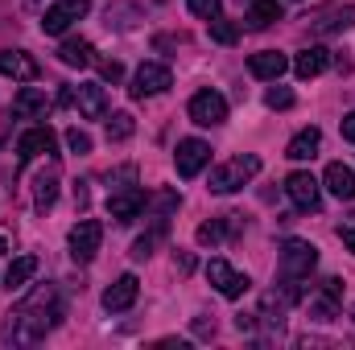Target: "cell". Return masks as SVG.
<instances>
[{
  "label": "cell",
  "instance_id": "obj_21",
  "mask_svg": "<svg viewBox=\"0 0 355 350\" xmlns=\"http://www.w3.org/2000/svg\"><path fill=\"white\" fill-rule=\"evenodd\" d=\"M318 149H322V132H318V128H302V132L285 145V157H289V161H310V157H318Z\"/></svg>",
  "mask_w": 355,
  "mask_h": 350
},
{
  "label": "cell",
  "instance_id": "obj_4",
  "mask_svg": "<svg viewBox=\"0 0 355 350\" xmlns=\"http://www.w3.org/2000/svg\"><path fill=\"white\" fill-rule=\"evenodd\" d=\"M87 12H91V0H58V4H50V8L42 12V33L58 37V33H67L75 21H83Z\"/></svg>",
  "mask_w": 355,
  "mask_h": 350
},
{
  "label": "cell",
  "instance_id": "obj_19",
  "mask_svg": "<svg viewBox=\"0 0 355 350\" xmlns=\"http://www.w3.org/2000/svg\"><path fill=\"white\" fill-rule=\"evenodd\" d=\"M322 181H327V190H331L335 198H343V202H352V198H355V169H352V165L331 161V165H327V174H322Z\"/></svg>",
  "mask_w": 355,
  "mask_h": 350
},
{
  "label": "cell",
  "instance_id": "obj_30",
  "mask_svg": "<svg viewBox=\"0 0 355 350\" xmlns=\"http://www.w3.org/2000/svg\"><path fill=\"white\" fill-rule=\"evenodd\" d=\"M211 37H215L219 46H232V42L240 37V29H236L232 21H223V17H215V21H211Z\"/></svg>",
  "mask_w": 355,
  "mask_h": 350
},
{
  "label": "cell",
  "instance_id": "obj_26",
  "mask_svg": "<svg viewBox=\"0 0 355 350\" xmlns=\"http://www.w3.org/2000/svg\"><path fill=\"white\" fill-rule=\"evenodd\" d=\"M54 198H58V169H46V174H37V181H33V206L37 210H50Z\"/></svg>",
  "mask_w": 355,
  "mask_h": 350
},
{
  "label": "cell",
  "instance_id": "obj_27",
  "mask_svg": "<svg viewBox=\"0 0 355 350\" xmlns=\"http://www.w3.org/2000/svg\"><path fill=\"white\" fill-rule=\"evenodd\" d=\"M166 235V219H157V227L149 231V235H141L137 243H132V260H149L153 256V248H157V239Z\"/></svg>",
  "mask_w": 355,
  "mask_h": 350
},
{
  "label": "cell",
  "instance_id": "obj_5",
  "mask_svg": "<svg viewBox=\"0 0 355 350\" xmlns=\"http://www.w3.org/2000/svg\"><path fill=\"white\" fill-rule=\"evenodd\" d=\"M54 145H58V136H54V128H50V124L25 128V132H21V140H17V161H21V169H25L29 161H37V157H50V153H54Z\"/></svg>",
  "mask_w": 355,
  "mask_h": 350
},
{
  "label": "cell",
  "instance_id": "obj_22",
  "mask_svg": "<svg viewBox=\"0 0 355 350\" xmlns=\"http://www.w3.org/2000/svg\"><path fill=\"white\" fill-rule=\"evenodd\" d=\"M58 62L62 66H91L95 62V46H91L87 37H67L58 46Z\"/></svg>",
  "mask_w": 355,
  "mask_h": 350
},
{
  "label": "cell",
  "instance_id": "obj_34",
  "mask_svg": "<svg viewBox=\"0 0 355 350\" xmlns=\"http://www.w3.org/2000/svg\"><path fill=\"white\" fill-rule=\"evenodd\" d=\"M99 75H103V83H120L124 79V66L116 58H107V62H99Z\"/></svg>",
  "mask_w": 355,
  "mask_h": 350
},
{
  "label": "cell",
  "instance_id": "obj_7",
  "mask_svg": "<svg viewBox=\"0 0 355 350\" xmlns=\"http://www.w3.org/2000/svg\"><path fill=\"white\" fill-rule=\"evenodd\" d=\"M170 87H174L170 66H162V62H145V66L132 75L128 95H132V99H149V95H162V91H170Z\"/></svg>",
  "mask_w": 355,
  "mask_h": 350
},
{
  "label": "cell",
  "instance_id": "obj_9",
  "mask_svg": "<svg viewBox=\"0 0 355 350\" xmlns=\"http://www.w3.org/2000/svg\"><path fill=\"white\" fill-rule=\"evenodd\" d=\"M190 120L194 124H202V128H215V124H223L227 120V99L219 95V91H198L194 99H190Z\"/></svg>",
  "mask_w": 355,
  "mask_h": 350
},
{
  "label": "cell",
  "instance_id": "obj_37",
  "mask_svg": "<svg viewBox=\"0 0 355 350\" xmlns=\"http://www.w3.org/2000/svg\"><path fill=\"white\" fill-rule=\"evenodd\" d=\"M194 334H198V338H211V334H215V317H211V322H207V317H194Z\"/></svg>",
  "mask_w": 355,
  "mask_h": 350
},
{
  "label": "cell",
  "instance_id": "obj_8",
  "mask_svg": "<svg viewBox=\"0 0 355 350\" xmlns=\"http://www.w3.org/2000/svg\"><path fill=\"white\" fill-rule=\"evenodd\" d=\"M174 165H178V177H198L207 165H211V145H207V140H198V136L178 140Z\"/></svg>",
  "mask_w": 355,
  "mask_h": 350
},
{
  "label": "cell",
  "instance_id": "obj_2",
  "mask_svg": "<svg viewBox=\"0 0 355 350\" xmlns=\"http://www.w3.org/2000/svg\"><path fill=\"white\" fill-rule=\"evenodd\" d=\"M261 174V157H232L227 165L211 169V194H236L240 185H248L252 177Z\"/></svg>",
  "mask_w": 355,
  "mask_h": 350
},
{
  "label": "cell",
  "instance_id": "obj_33",
  "mask_svg": "<svg viewBox=\"0 0 355 350\" xmlns=\"http://www.w3.org/2000/svg\"><path fill=\"white\" fill-rule=\"evenodd\" d=\"M265 103L272 107V111H285V107H293V91H285V87H272L265 95Z\"/></svg>",
  "mask_w": 355,
  "mask_h": 350
},
{
  "label": "cell",
  "instance_id": "obj_6",
  "mask_svg": "<svg viewBox=\"0 0 355 350\" xmlns=\"http://www.w3.org/2000/svg\"><path fill=\"white\" fill-rule=\"evenodd\" d=\"M207 280H211L227 301H240V297L252 288V280H248L244 272H236L227 260H211V264H207Z\"/></svg>",
  "mask_w": 355,
  "mask_h": 350
},
{
  "label": "cell",
  "instance_id": "obj_35",
  "mask_svg": "<svg viewBox=\"0 0 355 350\" xmlns=\"http://www.w3.org/2000/svg\"><path fill=\"white\" fill-rule=\"evenodd\" d=\"M339 239H343V248H347V252H355V219L339 227Z\"/></svg>",
  "mask_w": 355,
  "mask_h": 350
},
{
  "label": "cell",
  "instance_id": "obj_12",
  "mask_svg": "<svg viewBox=\"0 0 355 350\" xmlns=\"http://www.w3.org/2000/svg\"><path fill=\"white\" fill-rule=\"evenodd\" d=\"M285 194H289V202L297 210H318V177L314 174H306V169L289 174L285 177Z\"/></svg>",
  "mask_w": 355,
  "mask_h": 350
},
{
  "label": "cell",
  "instance_id": "obj_13",
  "mask_svg": "<svg viewBox=\"0 0 355 350\" xmlns=\"http://www.w3.org/2000/svg\"><path fill=\"white\" fill-rule=\"evenodd\" d=\"M145 206H149L145 190H120V194H107V214H112L116 223H132Z\"/></svg>",
  "mask_w": 355,
  "mask_h": 350
},
{
  "label": "cell",
  "instance_id": "obj_24",
  "mask_svg": "<svg viewBox=\"0 0 355 350\" xmlns=\"http://www.w3.org/2000/svg\"><path fill=\"white\" fill-rule=\"evenodd\" d=\"M352 25H355V4L331 8V12H322V17L314 21V29H318V33H343V29H352Z\"/></svg>",
  "mask_w": 355,
  "mask_h": 350
},
{
  "label": "cell",
  "instance_id": "obj_3",
  "mask_svg": "<svg viewBox=\"0 0 355 350\" xmlns=\"http://www.w3.org/2000/svg\"><path fill=\"white\" fill-rule=\"evenodd\" d=\"M318 264V248L306 239H285L281 248V280H306Z\"/></svg>",
  "mask_w": 355,
  "mask_h": 350
},
{
  "label": "cell",
  "instance_id": "obj_28",
  "mask_svg": "<svg viewBox=\"0 0 355 350\" xmlns=\"http://www.w3.org/2000/svg\"><path fill=\"white\" fill-rule=\"evenodd\" d=\"M137 132V120L128 116V111H116L112 120H107V140H128Z\"/></svg>",
  "mask_w": 355,
  "mask_h": 350
},
{
  "label": "cell",
  "instance_id": "obj_1",
  "mask_svg": "<svg viewBox=\"0 0 355 350\" xmlns=\"http://www.w3.org/2000/svg\"><path fill=\"white\" fill-rule=\"evenodd\" d=\"M8 317H12V322L4 326V334H12L17 326H25L17 338H21V342H37L46 330H54V326H58L62 309H58V297H54V288L46 284V288L29 293V297L21 301V309H17V313H8Z\"/></svg>",
  "mask_w": 355,
  "mask_h": 350
},
{
  "label": "cell",
  "instance_id": "obj_20",
  "mask_svg": "<svg viewBox=\"0 0 355 350\" xmlns=\"http://www.w3.org/2000/svg\"><path fill=\"white\" fill-rule=\"evenodd\" d=\"M327 66H331V54H327L322 46H310V50H302V54L293 58V75H297V79H318Z\"/></svg>",
  "mask_w": 355,
  "mask_h": 350
},
{
  "label": "cell",
  "instance_id": "obj_17",
  "mask_svg": "<svg viewBox=\"0 0 355 350\" xmlns=\"http://www.w3.org/2000/svg\"><path fill=\"white\" fill-rule=\"evenodd\" d=\"M232 235H240V214L211 219V223H202V227L194 231V239H198L202 248H215V243H223V239H232Z\"/></svg>",
  "mask_w": 355,
  "mask_h": 350
},
{
  "label": "cell",
  "instance_id": "obj_40",
  "mask_svg": "<svg viewBox=\"0 0 355 350\" xmlns=\"http://www.w3.org/2000/svg\"><path fill=\"white\" fill-rule=\"evenodd\" d=\"M352 317H355V309H352Z\"/></svg>",
  "mask_w": 355,
  "mask_h": 350
},
{
  "label": "cell",
  "instance_id": "obj_36",
  "mask_svg": "<svg viewBox=\"0 0 355 350\" xmlns=\"http://www.w3.org/2000/svg\"><path fill=\"white\" fill-rule=\"evenodd\" d=\"M322 293H327V297H335V301H343V280H339V276H331V280L322 284Z\"/></svg>",
  "mask_w": 355,
  "mask_h": 350
},
{
  "label": "cell",
  "instance_id": "obj_32",
  "mask_svg": "<svg viewBox=\"0 0 355 350\" xmlns=\"http://www.w3.org/2000/svg\"><path fill=\"white\" fill-rule=\"evenodd\" d=\"M67 145H71V153H79V157L91 153V136L83 132V128H71V132H67Z\"/></svg>",
  "mask_w": 355,
  "mask_h": 350
},
{
  "label": "cell",
  "instance_id": "obj_25",
  "mask_svg": "<svg viewBox=\"0 0 355 350\" xmlns=\"http://www.w3.org/2000/svg\"><path fill=\"white\" fill-rule=\"evenodd\" d=\"M281 0H252V8H248V29H268L272 21H281Z\"/></svg>",
  "mask_w": 355,
  "mask_h": 350
},
{
  "label": "cell",
  "instance_id": "obj_31",
  "mask_svg": "<svg viewBox=\"0 0 355 350\" xmlns=\"http://www.w3.org/2000/svg\"><path fill=\"white\" fill-rule=\"evenodd\" d=\"M186 4H190V12H194V17H202V21H215L223 0H186Z\"/></svg>",
  "mask_w": 355,
  "mask_h": 350
},
{
  "label": "cell",
  "instance_id": "obj_38",
  "mask_svg": "<svg viewBox=\"0 0 355 350\" xmlns=\"http://www.w3.org/2000/svg\"><path fill=\"white\" fill-rule=\"evenodd\" d=\"M343 140H352V145H355V111L343 116Z\"/></svg>",
  "mask_w": 355,
  "mask_h": 350
},
{
  "label": "cell",
  "instance_id": "obj_10",
  "mask_svg": "<svg viewBox=\"0 0 355 350\" xmlns=\"http://www.w3.org/2000/svg\"><path fill=\"white\" fill-rule=\"evenodd\" d=\"M99 243H103V227H99L95 219H79V223L71 227V256H75L79 264L95 260Z\"/></svg>",
  "mask_w": 355,
  "mask_h": 350
},
{
  "label": "cell",
  "instance_id": "obj_18",
  "mask_svg": "<svg viewBox=\"0 0 355 350\" xmlns=\"http://www.w3.org/2000/svg\"><path fill=\"white\" fill-rule=\"evenodd\" d=\"M75 103H79V116H87V120H103L107 116V95L99 83H79L75 87Z\"/></svg>",
  "mask_w": 355,
  "mask_h": 350
},
{
  "label": "cell",
  "instance_id": "obj_29",
  "mask_svg": "<svg viewBox=\"0 0 355 350\" xmlns=\"http://www.w3.org/2000/svg\"><path fill=\"white\" fill-rule=\"evenodd\" d=\"M310 313H314L318 322H335V317H339V301L322 293V297H314V301H310Z\"/></svg>",
  "mask_w": 355,
  "mask_h": 350
},
{
  "label": "cell",
  "instance_id": "obj_14",
  "mask_svg": "<svg viewBox=\"0 0 355 350\" xmlns=\"http://www.w3.org/2000/svg\"><path fill=\"white\" fill-rule=\"evenodd\" d=\"M0 75L4 79H17V83H33L42 75V66L25 50H0Z\"/></svg>",
  "mask_w": 355,
  "mask_h": 350
},
{
  "label": "cell",
  "instance_id": "obj_23",
  "mask_svg": "<svg viewBox=\"0 0 355 350\" xmlns=\"http://www.w3.org/2000/svg\"><path fill=\"white\" fill-rule=\"evenodd\" d=\"M33 276H37V256H17V260L8 264V272H4V288L17 293V288H25Z\"/></svg>",
  "mask_w": 355,
  "mask_h": 350
},
{
  "label": "cell",
  "instance_id": "obj_15",
  "mask_svg": "<svg viewBox=\"0 0 355 350\" xmlns=\"http://www.w3.org/2000/svg\"><path fill=\"white\" fill-rule=\"evenodd\" d=\"M248 71H252V79L277 83V79L289 71V58H285L281 50H261V54H252V58H248Z\"/></svg>",
  "mask_w": 355,
  "mask_h": 350
},
{
  "label": "cell",
  "instance_id": "obj_39",
  "mask_svg": "<svg viewBox=\"0 0 355 350\" xmlns=\"http://www.w3.org/2000/svg\"><path fill=\"white\" fill-rule=\"evenodd\" d=\"M4 252H8V243H4V235H0V256H4Z\"/></svg>",
  "mask_w": 355,
  "mask_h": 350
},
{
  "label": "cell",
  "instance_id": "obj_11",
  "mask_svg": "<svg viewBox=\"0 0 355 350\" xmlns=\"http://www.w3.org/2000/svg\"><path fill=\"white\" fill-rule=\"evenodd\" d=\"M137 297H141V280H137L132 272H124L116 284L103 288V309H107V313H124V309L137 305Z\"/></svg>",
  "mask_w": 355,
  "mask_h": 350
},
{
  "label": "cell",
  "instance_id": "obj_16",
  "mask_svg": "<svg viewBox=\"0 0 355 350\" xmlns=\"http://www.w3.org/2000/svg\"><path fill=\"white\" fill-rule=\"evenodd\" d=\"M12 111L21 116V120H46V111H50V95L42 87H21L17 91V99H12Z\"/></svg>",
  "mask_w": 355,
  "mask_h": 350
}]
</instances>
